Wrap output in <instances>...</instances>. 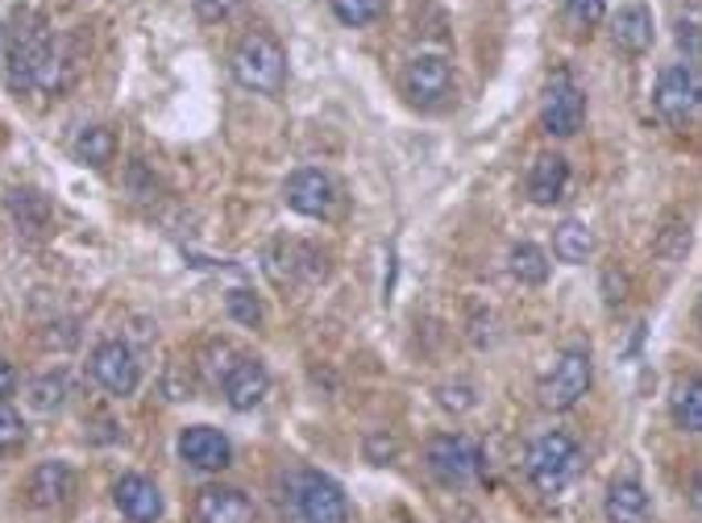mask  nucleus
Wrapping results in <instances>:
<instances>
[{
  "mask_svg": "<svg viewBox=\"0 0 702 523\" xmlns=\"http://www.w3.org/2000/svg\"><path fill=\"white\" fill-rule=\"evenodd\" d=\"M9 84L13 92H59V54H54L51 25L34 9H21L13 46H9Z\"/></svg>",
  "mask_w": 702,
  "mask_h": 523,
  "instance_id": "f257e3e1",
  "label": "nucleus"
},
{
  "mask_svg": "<svg viewBox=\"0 0 702 523\" xmlns=\"http://www.w3.org/2000/svg\"><path fill=\"white\" fill-rule=\"evenodd\" d=\"M279 511L287 523H349L345 490L321 470H292L279 482Z\"/></svg>",
  "mask_w": 702,
  "mask_h": 523,
  "instance_id": "f03ea898",
  "label": "nucleus"
},
{
  "mask_svg": "<svg viewBox=\"0 0 702 523\" xmlns=\"http://www.w3.org/2000/svg\"><path fill=\"white\" fill-rule=\"evenodd\" d=\"M229 71L245 92L258 96H279L287 84V51L279 46V38L266 30H250L229 54Z\"/></svg>",
  "mask_w": 702,
  "mask_h": 523,
  "instance_id": "7ed1b4c3",
  "label": "nucleus"
},
{
  "mask_svg": "<svg viewBox=\"0 0 702 523\" xmlns=\"http://www.w3.org/2000/svg\"><path fill=\"white\" fill-rule=\"evenodd\" d=\"M578 470H583V449L569 432H545V437L532 440L528 453H524V473L545 499L562 494L578 478Z\"/></svg>",
  "mask_w": 702,
  "mask_h": 523,
  "instance_id": "20e7f679",
  "label": "nucleus"
},
{
  "mask_svg": "<svg viewBox=\"0 0 702 523\" xmlns=\"http://www.w3.org/2000/svg\"><path fill=\"white\" fill-rule=\"evenodd\" d=\"M425 466L441 487H470L482 473V449L462 432H441L425 444Z\"/></svg>",
  "mask_w": 702,
  "mask_h": 523,
  "instance_id": "39448f33",
  "label": "nucleus"
},
{
  "mask_svg": "<svg viewBox=\"0 0 702 523\" xmlns=\"http://www.w3.org/2000/svg\"><path fill=\"white\" fill-rule=\"evenodd\" d=\"M590 378H595V362H590V349L574 345L566 354L553 362V370L541 378V404L548 411H569L586 399L590 390Z\"/></svg>",
  "mask_w": 702,
  "mask_h": 523,
  "instance_id": "423d86ee",
  "label": "nucleus"
},
{
  "mask_svg": "<svg viewBox=\"0 0 702 523\" xmlns=\"http://www.w3.org/2000/svg\"><path fill=\"white\" fill-rule=\"evenodd\" d=\"M586 117V96L583 87L574 84L569 71H557L545 87V108H541V125L548 137H574L583 129Z\"/></svg>",
  "mask_w": 702,
  "mask_h": 523,
  "instance_id": "0eeeda50",
  "label": "nucleus"
},
{
  "mask_svg": "<svg viewBox=\"0 0 702 523\" xmlns=\"http://www.w3.org/2000/svg\"><path fill=\"white\" fill-rule=\"evenodd\" d=\"M652 104H657V113L666 121H685L694 117L702 108V80L694 67H666L661 71V80H657V92H652Z\"/></svg>",
  "mask_w": 702,
  "mask_h": 523,
  "instance_id": "6e6552de",
  "label": "nucleus"
},
{
  "mask_svg": "<svg viewBox=\"0 0 702 523\" xmlns=\"http://www.w3.org/2000/svg\"><path fill=\"white\" fill-rule=\"evenodd\" d=\"M191 520L196 523H258L254 499L238 487H200L191 499Z\"/></svg>",
  "mask_w": 702,
  "mask_h": 523,
  "instance_id": "1a4fd4ad",
  "label": "nucleus"
},
{
  "mask_svg": "<svg viewBox=\"0 0 702 523\" xmlns=\"http://www.w3.org/2000/svg\"><path fill=\"white\" fill-rule=\"evenodd\" d=\"M283 200L292 212L300 217H328L333 208H337V184L328 179L325 170L316 167H300L287 175V184H283Z\"/></svg>",
  "mask_w": 702,
  "mask_h": 523,
  "instance_id": "9d476101",
  "label": "nucleus"
},
{
  "mask_svg": "<svg viewBox=\"0 0 702 523\" xmlns=\"http://www.w3.org/2000/svg\"><path fill=\"white\" fill-rule=\"evenodd\" d=\"M92 378L101 383L108 395H134L137 383H142V366H137V354L125 345V341H104L92 349Z\"/></svg>",
  "mask_w": 702,
  "mask_h": 523,
  "instance_id": "9b49d317",
  "label": "nucleus"
},
{
  "mask_svg": "<svg viewBox=\"0 0 702 523\" xmlns=\"http://www.w3.org/2000/svg\"><path fill=\"white\" fill-rule=\"evenodd\" d=\"M453 87H458L453 67H449V59H441V54H416L408 63V96L420 104V108H441V104H449Z\"/></svg>",
  "mask_w": 702,
  "mask_h": 523,
  "instance_id": "f8f14e48",
  "label": "nucleus"
},
{
  "mask_svg": "<svg viewBox=\"0 0 702 523\" xmlns=\"http://www.w3.org/2000/svg\"><path fill=\"white\" fill-rule=\"evenodd\" d=\"M179 457L188 461L191 470L221 473L224 466H233V444L221 428H208V423H191L179 432Z\"/></svg>",
  "mask_w": 702,
  "mask_h": 523,
  "instance_id": "ddd939ff",
  "label": "nucleus"
},
{
  "mask_svg": "<svg viewBox=\"0 0 702 523\" xmlns=\"http://www.w3.org/2000/svg\"><path fill=\"white\" fill-rule=\"evenodd\" d=\"M25 499L38 511L67 506L75 499V470H71L67 461H42V466H34L30 482H25Z\"/></svg>",
  "mask_w": 702,
  "mask_h": 523,
  "instance_id": "4468645a",
  "label": "nucleus"
},
{
  "mask_svg": "<svg viewBox=\"0 0 702 523\" xmlns=\"http://www.w3.org/2000/svg\"><path fill=\"white\" fill-rule=\"evenodd\" d=\"M113 503L129 523H158L163 520V490L142 478V473H125L113 487Z\"/></svg>",
  "mask_w": 702,
  "mask_h": 523,
  "instance_id": "2eb2a0df",
  "label": "nucleus"
},
{
  "mask_svg": "<svg viewBox=\"0 0 702 523\" xmlns=\"http://www.w3.org/2000/svg\"><path fill=\"white\" fill-rule=\"evenodd\" d=\"M271 395V374L258 357H238L233 374L224 378V399L233 411H254L262 399Z\"/></svg>",
  "mask_w": 702,
  "mask_h": 523,
  "instance_id": "dca6fc26",
  "label": "nucleus"
},
{
  "mask_svg": "<svg viewBox=\"0 0 702 523\" xmlns=\"http://www.w3.org/2000/svg\"><path fill=\"white\" fill-rule=\"evenodd\" d=\"M603 515H607V523H649V490L640 487L636 478H616L607 487V494H603Z\"/></svg>",
  "mask_w": 702,
  "mask_h": 523,
  "instance_id": "f3484780",
  "label": "nucleus"
},
{
  "mask_svg": "<svg viewBox=\"0 0 702 523\" xmlns=\"http://www.w3.org/2000/svg\"><path fill=\"white\" fill-rule=\"evenodd\" d=\"M569 187V163L562 154H541L528 170V200L536 208H553V203L566 200Z\"/></svg>",
  "mask_w": 702,
  "mask_h": 523,
  "instance_id": "a211bd4d",
  "label": "nucleus"
},
{
  "mask_svg": "<svg viewBox=\"0 0 702 523\" xmlns=\"http://www.w3.org/2000/svg\"><path fill=\"white\" fill-rule=\"evenodd\" d=\"M652 13L645 4H628V9H619V18L611 21V38H616V46L624 54H645L652 46Z\"/></svg>",
  "mask_w": 702,
  "mask_h": 523,
  "instance_id": "6ab92c4d",
  "label": "nucleus"
},
{
  "mask_svg": "<svg viewBox=\"0 0 702 523\" xmlns=\"http://www.w3.org/2000/svg\"><path fill=\"white\" fill-rule=\"evenodd\" d=\"M4 203H9V217L18 220V229H25V233H42L51 224V203L34 187H13Z\"/></svg>",
  "mask_w": 702,
  "mask_h": 523,
  "instance_id": "aec40b11",
  "label": "nucleus"
},
{
  "mask_svg": "<svg viewBox=\"0 0 702 523\" xmlns=\"http://www.w3.org/2000/svg\"><path fill=\"white\" fill-rule=\"evenodd\" d=\"M507 271H512L515 283H524V287H541V283H548L553 262H548V253L541 250V245L520 241V245H512V253H507Z\"/></svg>",
  "mask_w": 702,
  "mask_h": 523,
  "instance_id": "412c9836",
  "label": "nucleus"
},
{
  "mask_svg": "<svg viewBox=\"0 0 702 523\" xmlns=\"http://www.w3.org/2000/svg\"><path fill=\"white\" fill-rule=\"evenodd\" d=\"M75 158H80L84 167L104 170L117 158V134H113L108 125H84L80 137H75Z\"/></svg>",
  "mask_w": 702,
  "mask_h": 523,
  "instance_id": "4be33fe9",
  "label": "nucleus"
},
{
  "mask_svg": "<svg viewBox=\"0 0 702 523\" xmlns=\"http://www.w3.org/2000/svg\"><path fill=\"white\" fill-rule=\"evenodd\" d=\"M595 250V237L586 229L583 220H562L557 229H553V253H557V262H569V266H583L586 258Z\"/></svg>",
  "mask_w": 702,
  "mask_h": 523,
  "instance_id": "5701e85b",
  "label": "nucleus"
},
{
  "mask_svg": "<svg viewBox=\"0 0 702 523\" xmlns=\"http://www.w3.org/2000/svg\"><path fill=\"white\" fill-rule=\"evenodd\" d=\"M67 395H71L67 374H42V378H34V383H30V407H34V411H42V416L59 411V407L67 404Z\"/></svg>",
  "mask_w": 702,
  "mask_h": 523,
  "instance_id": "b1692460",
  "label": "nucleus"
},
{
  "mask_svg": "<svg viewBox=\"0 0 702 523\" xmlns=\"http://www.w3.org/2000/svg\"><path fill=\"white\" fill-rule=\"evenodd\" d=\"M673 420L685 432H702V378H685L673 395Z\"/></svg>",
  "mask_w": 702,
  "mask_h": 523,
  "instance_id": "393cba45",
  "label": "nucleus"
},
{
  "mask_svg": "<svg viewBox=\"0 0 702 523\" xmlns=\"http://www.w3.org/2000/svg\"><path fill=\"white\" fill-rule=\"evenodd\" d=\"M224 312H229L238 324H245V328H258V324H262V300L245 287H233L224 295Z\"/></svg>",
  "mask_w": 702,
  "mask_h": 523,
  "instance_id": "a878e982",
  "label": "nucleus"
},
{
  "mask_svg": "<svg viewBox=\"0 0 702 523\" xmlns=\"http://www.w3.org/2000/svg\"><path fill=\"white\" fill-rule=\"evenodd\" d=\"M387 0H333V13L342 25H370V21L383 18Z\"/></svg>",
  "mask_w": 702,
  "mask_h": 523,
  "instance_id": "bb28decb",
  "label": "nucleus"
},
{
  "mask_svg": "<svg viewBox=\"0 0 702 523\" xmlns=\"http://www.w3.org/2000/svg\"><path fill=\"white\" fill-rule=\"evenodd\" d=\"M205 357H208V362H205L208 383H212V387H224V378H229V374H233V366H238V354H233L224 341H212V345L205 349Z\"/></svg>",
  "mask_w": 702,
  "mask_h": 523,
  "instance_id": "cd10ccee",
  "label": "nucleus"
},
{
  "mask_svg": "<svg viewBox=\"0 0 702 523\" xmlns=\"http://www.w3.org/2000/svg\"><path fill=\"white\" fill-rule=\"evenodd\" d=\"M25 444V420L9 404H0V453H18Z\"/></svg>",
  "mask_w": 702,
  "mask_h": 523,
  "instance_id": "c85d7f7f",
  "label": "nucleus"
},
{
  "mask_svg": "<svg viewBox=\"0 0 702 523\" xmlns=\"http://www.w3.org/2000/svg\"><path fill=\"white\" fill-rule=\"evenodd\" d=\"M566 18L578 25V30H590L607 18V4L603 0H566Z\"/></svg>",
  "mask_w": 702,
  "mask_h": 523,
  "instance_id": "c756f323",
  "label": "nucleus"
},
{
  "mask_svg": "<svg viewBox=\"0 0 702 523\" xmlns=\"http://www.w3.org/2000/svg\"><path fill=\"white\" fill-rule=\"evenodd\" d=\"M395 453H399V440H395V437H387V432H370V437H366V461L387 466Z\"/></svg>",
  "mask_w": 702,
  "mask_h": 523,
  "instance_id": "7c9ffc66",
  "label": "nucleus"
},
{
  "mask_svg": "<svg viewBox=\"0 0 702 523\" xmlns=\"http://www.w3.org/2000/svg\"><path fill=\"white\" fill-rule=\"evenodd\" d=\"M238 9V0H196V18L208 21V25H217V21H224L229 13Z\"/></svg>",
  "mask_w": 702,
  "mask_h": 523,
  "instance_id": "2f4dec72",
  "label": "nucleus"
},
{
  "mask_svg": "<svg viewBox=\"0 0 702 523\" xmlns=\"http://www.w3.org/2000/svg\"><path fill=\"white\" fill-rule=\"evenodd\" d=\"M441 407H446V411H470V407H474V390L470 387H441Z\"/></svg>",
  "mask_w": 702,
  "mask_h": 523,
  "instance_id": "473e14b6",
  "label": "nucleus"
},
{
  "mask_svg": "<svg viewBox=\"0 0 702 523\" xmlns=\"http://www.w3.org/2000/svg\"><path fill=\"white\" fill-rule=\"evenodd\" d=\"M603 291H607V307H619L624 304V295H628V279L619 271H607L603 274Z\"/></svg>",
  "mask_w": 702,
  "mask_h": 523,
  "instance_id": "72a5a7b5",
  "label": "nucleus"
},
{
  "mask_svg": "<svg viewBox=\"0 0 702 523\" xmlns=\"http://www.w3.org/2000/svg\"><path fill=\"white\" fill-rule=\"evenodd\" d=\"M18 370H13V362H4V357H0V404H9V399H13V395H18Z\"/></svg>",
  "mask_w": 702,
  "mask_h": 523,
  "instance_id": "f704fd0d",
  "label": "nucleus"
},
{
  "mask_svg": "<svg viewBox=\"0 0 702 523\" xmlns=\"http://www.w3.org/2000/svg\"><path fill=\"white\" fill-rule=\"evenodd\" d=\"M678 42H682V51H685V46H690V51H694V54H702L699 30H694L690 21H682V25H678Z\"/></svg>",
  "mask_w": 702,
  "mask_h": 523,
  "instance_id": "c9c22d12",
  "label": "nucleus"
},
{
  "mask_svg": "<svg viewBox=\"0 0 702 523\" xmlns=\"http://www.w3.org/2000/svg\"><path fill=\"white\" fill-rule=\"evenodd\" d=\"M690 499H694V506L702 511V473H699V482H694V490H690Z\"/></svg>",
  "mask_w": 702,
  "mask_h": 523,
  "instance_id": "e433bc0d",
  "label": "nucleus"
},
{
  "mask_svg": "<svg viewBox=\"0 0 702 523\" xmlns=\"http://www.w3.org/2000/svg\"><path fill=\"white\" fill-rule=\"evenodd\" d=\"M0 54H4V30H0Z\"/></svg>",
  "mask_w": 702,
  "mask_h": 523,
  "instance_id": "4c0bfd02",
  "label": "nucleus"
},
{
  "mask_svg": "<svg viewBox=\"0 0 702 523\" xmlns=\"http://www.w3.org/2000/svg\"><path fill=\"white\" fill-rule=\"evenodd\" d=\"M699 324H702V300H699Z\"/></svg>",
  "mask_w": 702,
  "mask_h": 523,
  "instance_id": "58836bf2",
  "label": "nucleus"
}]
</instances>
